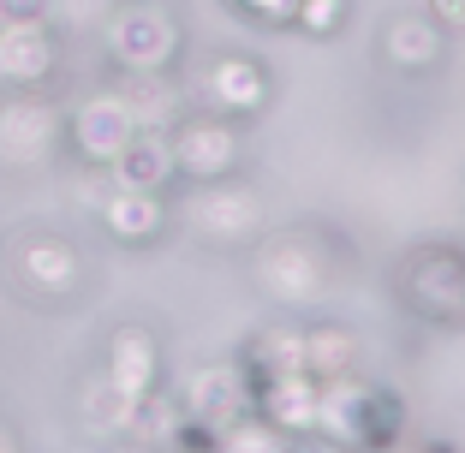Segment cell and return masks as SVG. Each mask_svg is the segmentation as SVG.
Here are the masks:
<instances>
[{
  "mask_svg": "<svg viewBox=\"0 0 465 453\" xmlns=\"http://www.w3.org/2000/svg\"><path fill=\"white\" fill-rule=\"evenodd\" d=\"M316 436L341 453H394L406 436V406L388 388H370L358 376L322 382L316 399Z\"/></svg>",
  "mask_w": 465,
  "mask_h": 453,
  "instance_id": "obj_1",
  "label": "cell"
},
{
  "mask_svg": "<svg viewBox=\"0 0 465 453\" xmlns=\"http://www.w3.org/2000/svg\"><path fill=\"white\" fill-rule=\"evenodd\" d=\"M6 269H13V287L36 304H66L84 287V257L66 233H18L6 251Z\"/></svg>",
  "mask_w": 465,
  "mask_h": 453,
  "instance_id": "obj_2",
  "label": "cell"
},
{
  "mask_svg": "<svg viewBox=\"0 0 465 453\" xmlns=\"http://www.w3.org/2000/svg\"><path fill=\"white\" fill-rule=\"evenodd\" d=\"M167 150H173V179H192V185H215L239 167V132L221 113H185L167 132Z\"/></svg>",
  "mask_w": 465,
  "mask_h": 453,
  "instance_id": "obj_3",
  "label": "cell"
},
{
  "mask_svg": "<svg viewBox=\"0 0 465 453\" xmlns=\"http://www.w3.org/2000/svg\"><path fill=\"white\" fill-rule=\"evenodd\" d=\"M108 48L125 72L137 78H162L179 54V25L162 13V6H120L108 25Z\"/></svg>",
  "mask_w": 465,
  "mask_h": 453,
  "instance_id": "obj_4",
  "label": "cell"
},
{
  "mask_svg": "<svg viewBox=\"0 0 465 453\" xmlns=\"http://www.w3.org/2000/svg\"><path fill=\"white\" fill-rule=\"evenodd\" d=\"M400 292L424 322H460L465 316V257L460 251H418V257L400 269Z\"/></svg>",
  "mask_w": 465,
  "mask_h": 453,
  "instance_id": "obj_5",
  "label": "cell"
},
{
  "mask_svg": "<svg viewBox=\"0 0 465 453\" xmlns=\"http://www.w3.org/2000/svg\"><path fill=\"white\" fill-rule=\"evenodd\" d=\"M102 382L125 399V406H143V399L162 394V340H155L143 322H120L108 334V358H102Z\"/></svg>",
  "mask_w": 465,
  "mask_h": 453,
  "instance_id": "obj_6",
  "label": "cell"
},
{
  "mask_svg": "<svg viewBox=\"0 0 465 453\" xmlns=\"http://www.w3.org/2000/svg\"><path fill=\"white\" fill-rule=\"evenodd\" d=\"M60 113L48 108L42 96H25V90H13V96H0V162L6 167H36L54 155L60 143Z\"/></svg>",
  "mask_w": 465,
  "mask_h": 453,
  "instance_id": "obj_7",
  "label": "cell"
},
{
  "mask_svg": "<svg viewBox=\"0 0 465 453\" xmlns=\"http://www.w3.org/2000/svg\"><path fill=\"white\" fill-rule=\"evenodd\" d=\"M60 72V36L54 25H0V84L6 90H42Z\"/></svg>",
  "mask_w": 465,
  "mask_h": 453,
  "instance_id": "obj_8",
  "label": "cell"
},
{
  "mask_svg": "<svg viewBox=\"0 0 465 453\" xmlns=\"http://www.w3.org/2000/svg\"><path fill=\"white\" fill-rule=\"evenodd\" d=\"M66 138L90 167H114V155L137 138V120H132V108H125V96H90V102H78V113L66 120Z\"/></svg>",
  "mask_w": 465,
  "mask_h": 453,
  "instance_id": "obj_9",
  "label": "cell"
},
{
  "mask_svg": "<svg viewBox=\"0 0 465 453\" xmlns=\"http://www.w3.org/2000/svg\"><path fill=\"white\" fill-rule=\"evenodd\" d=\"M257 281L281 304L316 299V292H322V262H316L311 233H281V239H269V245H262V257H257Z\"/></svg>",
  "mask_w": 465,
  "mask_h": 453,
  "instance_id": "obj_10",
  "label": "cell"
},
{
  "mask_svg": "<svg viewBox=\"0 0 465 453\" xmlns=\"http://www.w3.org/2000/svg\"><path fill=\"white\" fill-rule=\"evenodd\" d=\"M185 221H192L197 239H215V245H239V239L257 233V197L245 192V185H227V179H215V185H197L192 209H185Z\"/></svg>",
  "mask_w": 465,
  "mask_h": 453,
  "instance_id": "obj_11",
  "label": "cell"
},
{
  "mask_svg": "<svg viewBox=\"0 0 465 453\" xmlns=\"http://www.w3.org/2000/svg\"><path fill=\"white\" fill-rule=\"evenodd\" d=\"M316 399H322V382H311L304 370L269 376V382H251V412H257L269 429H281L287 441L316 429Z\"/></svg>",
  "mask_w": 465,
  "mask_h": 453,
  "instance_id": "obj_12",
  "label": "cell"
},
{
  "mask_svg": "<svg viewBox=\"0 0 465 453\" xmlns=\"http://www.w3.org/2000/svg\"><path fill=\"white\" fill-rule=\"evenodd\" d=\"M179 412L197 418L209 429H227L251 412V388H245V370L239 364H221V370H197L185 382V399H179Z\"/></svg>",
  "mask_w": 465,
  "mask_h": 453,
  "instance_id": "obj_13",
  "label": "cell"
},
{
  "mask_svg": "<svg viewBox=\"0 0 465 453\" xmlns=\"http://www.w3.org/2000/svg\"><path fill=\"white\" fill-rule=\"evenodd\" d=\"M203 90H209V113H221V120L257 113L262 102H269V78H262V66L245 60V54H221L215 66H209Z\"/></svg>",
  "mask_w": 465,
  "mask_h": 453,
  "instance_id": "obj_14",
  "label": "cell"
},
{
  "mask_svg": "<svg viewBox=\"0 0 465 453\" xmlns=\"http://www.w3.org/2000/svg\"><path fill=\"white\" fill-rule=\"evenodd\" d=\"M102 227H108L120 245H155L167 227V203L162 192H108L102 197Z\"/></svg>",
  "mask_w": 465,
  "mask_h": 453,
  "instance_id": "obj_15",
  "label": "cell"
},
{
  "mask_svg": "<svg viewBox=\"0 0 465 453\" xmlns=\"http://www.w3.org/2000/svg\"><path fill=\"white\" fill-rule=\"evenodd\" d=\"M114 179L125 192H162L173 179V150H167V132H137L120 155H114Z\"/></svg>",
  "mask_w": 465,
  "mask_h": 453,
  "instance_id": "obj_16",
  "label": "cell"
},
{
  "mask_svg": "<svg viewBox=\"0 0 465 453\" xmlns=\"http://www.w3.org/2000/svg\"><path fill=\"white\" fill-rule=\"evenodd\" d=\"M304 376L311 382H341L358 376V340L346 329H304Z\"/></svg>",
  "mask_w": 465,
  "mask_h": 453,
  "instance_id": "obj_17",
  "label": "cell"
},
{
  "mask_svg": "<svg viewBox=\"0 0 465 453\" xmlns=\"http://www.w3.org/2000/svg\"><path fill=\"white\" fill-rule=\"evenodd\" d=\"M388 60L406 72H430L441 60V30L430 18H394L388 25Z\"/></svg>",
  "mask_w": 465,
  "mask_h": 453,
  "instance_id": "obj_18",
  "label": "cell"
},
{
  "mask_svg": "<svg viewBox=\"0 0 465 453\" xmlns=\"http://www.w3.org/2000/svg\"><path fill=\"white\" fill-rule=\"evenodd\" d=\"M281 448H287V436L269 429L257 412H245L239 424H227V429H221V441H215V453H281Z\"/></svg>",
  "mask_w": 465,
  "mask_h": 453,
  "instance_id": "obj_19",
  "label": "cell"
},
{
  "mask_svg": "<svg viewBox=\"0 0 465 453\" xmlns=\"http://www.w3.org/2000/svg\"><path fill=\"white\" fill-rule=\"evenodd\" d=\"M292 25L311 30V36H334L346 25V0H299L292 6Z\"/></svg>",
  "mask_w": 465,
  "mask_h": 453,
  "instance_id": "obj_20",
  "label": "cell"
},
{
  "mask_svg": "<svg viewBox=\"0 0 465 453\" xmlns=\"http://www.w3.org/2000/svg\"><path fill=\"white\" fill-rule=\"evenodd\" d=\"M232 13H245L251 25H292V6L299 0H227Z\"/></svg>",
  "mask_w": 465,
  "mask_h": 453,
  "instance_id": "obj_21",
  "label": "cell"
},
{
  "mask_svg": "<svg viewBox=\"0 0 465 453\" xmlns=\"http://www.w3.org/2000/svg\"><path fill=\"white\" fill-rule=\"evenodd\" d=\"M54 0H0V25H42Z\"/></svg>",
  "mask_w": 465,
  "mask_h": 453,
  "instance_id": "obj_22",
  "label": "cell"
},
{
  "mask_svg": "<svg viewBox=\"0 0 465 453\" xmlns=\"http://www.w3.org/2000/svg\"><path fill=\"white\" fill-rule=\"evenodd\" d=\"M430 25L436 30H465V0H430Z\"/></svg>",
  "mask_w": 465,
  "mask_h": 453,
  "instance_id": "obj_23",
  "label": "cell"
},
{
  "mask_svg": "<svg viewBox=\"0 0 465 453\" xmlns=\"http://www.w3.org/2000/svg\"><path fill=\"white\" fill-rule=\"evenodd\" d=\"M0 453H25V441H18V429L0 418Z\"/></svg>",
  "mask_w": 465,
  "mask_h": 453,
  "instance_id": "obj_24",
  "label": "cell"
},
{
  "mask_svg": "<svg viewBox=\"0 0 465 453\" xmlns=\"http://www.w3.org/2000/svg\"><path fill=\"white\" fill-rule=\"evenodd\" d=\"M418 453H460V448H448V441H424Z\"/></svg>",
  "mask_w": 465,
  "mask_h": 453,
  "instance_id": "obj_25",
  "label": "cell"
},
{
  "mask_svg": "<svg viewBox=\"0 0 465 453\" xmlns=\"http://www.w3.org/2000/svg\"><path fill=\"white\" fill-rule=\"evenodd\" d=\"M281 453H316V448H311V441H287V448H281Z\"/></svg>",
  "mask_w": 465,
  "mask_h": 453,
  "instance_id": "obj_26",
  "label": "cell"
}]
</instances>
